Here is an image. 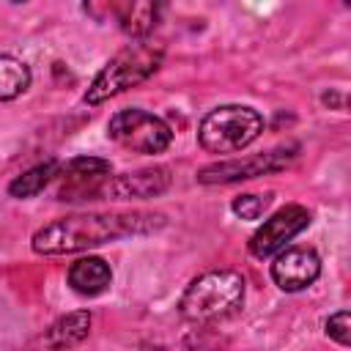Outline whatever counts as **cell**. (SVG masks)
Listing matches in <instances>:
<instances>
[{
  "instance_id": "obj_1",
  "label": "cell",
  "mask_w": 351,
  "mask_h": 351,
  "mask_svg": "<svg viewBox=\"0 0 351 351\" xmlns=\"http://www.w3.org/2000/svg\"><path fill=\"white\" fill-rule=\"evenodd\" d=\"M165 228V214L154 211H112V214H74L47 222L33 233V252L38 255H71L101 247L115 239L143 236Z\"/></svg>"
},
{
  "instance_id": "obj_2",
  "label": "cell",
  "mask_w": 351,
  "mask_h": 351,
  "mask_svg": "<svg viewBox=\"0 0 351 351\" xmlns=\"http://www.w3.org/2000/svg\"><path fill=\"white\" fill-rule=\"evenodd\" d=\"M244 293H247V282L239 271L211 269L186 285V291L181 293L178 310L186 321L208 324V321H219L239 313V307L244 304Z\"/></svg>"
},
{
  "instance_id": "obj_3",
  "label": "cell",
  "mask_w": 351,
  "mask_h": 351,
  "mask_svg": "<svg viewBox=\"0 0 351 351\" xmlns=\"http://www.w3.org/2000/svg\"><path fill=\"white\" fill-rule=\"evenodd\" d=\"M162 58H165V47L151 41V38H140V41L126 44L93 77V82L85 90V104H101V101L134 88V85L145 82L159 69Z\"/></svg>"
},
{
  "instance_id": "obj_4",
  "label": "cell",
  "mask_w": 351,
  "mask_h": 351,
  "mask_svg": "<svg viewBox=\"0 0 351 351\" xmlns=\"http://www.w3.org/2000/svg\"><path fill=\"white\" fill-rule=\"evenodd\" d=\"M263 132V118L247 104H225L203 115L197 143L208 154H236Z\"/></svg>"
},
{
  "instance_id": "obj_5",
  "label": "cell",
  "mask_w": 351,
  "mask_h": 351,
  "mask_svg": "<svg viewBox=\"0 0 351 351\" xmlns=\"http://www.w3.org/2000/svg\"><path fill=\"white\" fill-rule=\"evenodd\" d=\"M107 137L132 154H162L170 145L173 132L154 112L126 107L107 121Z\"/></svg>"
},
{
  "instance_id": "obj_6",
  "label": "cell",
  "mask_w": 351,
  "mask_h": 351,
  "mask_svg": "<svg viewBox=\"0 0 351 351\" xmlns=\"http://www.w3.org/2000/svg\"><path fill=\"white\" fill-rule=\"evenodd\" d=\"M296 156V145H280L263 154H252L244 159H225V162H214L197 170V181L206 186L214 184H233V181H247V178H258L266 173H277L282 167H288Z\"/></svg>"
},
{
  "instance_id": "obj_7",
  "label": "cell",
  "mask_w": 351,
  "mask_h": 351,
  "mask_svg": "<svg viewBox=\"0 0 351 351\" xmlns=\"http://www.w3.org/2000/svg\"><path fill=\"white\" fill-rule=\"evenodd\" d=\"M310 225V211L299 203L282 206L277 214H271L250 239V255L258 261H266L288 247L293 236H299Z\"/></svg>"
},
{
  "instance_id": "obj_8",
  "label": "cell",
  "mask_w": 351,
  "mask_h": 351,
  "mask_svg": "<svg viewBox=\"0 0 351 351\" xmlns=\"http://www.w3.org/2000/svg\"><path fill=\"white\" fill-rule=\"evenodd\" d=\"M112 167L107 159L99 156H77L66 165H60L58 173V197L60 200H99V192L104 181L110 178Z\"/></svg>"
},
{
  "instance_id": "obj_9",
  "label": "cell",
  "mask_w": 351,
  "mask_h": 351,
  "mask_svg": "<svg viewBox=\"0 0 351 351\" xmlns=\"http://www.w3.org/2000/svg\"><path fill=\"white\" fill-rule=\"evenodd\" d=\"M321 274V258L310 247H285L274 255L271 263V280L280 291L296 293L310 288Z\"/></svg>"
},
{
  "instance_id": "obj_10",
  "label": "cell",
  "mask_w": 351,
  "mask_h": 351,
  "mask_svg": "<svg viewBox=\"0 0 351 351\" xmlns=\"http://www.w3.org/2000/svg\"><path fill=\"white\" fill-rule=\"evenodd\" d=\"M170 186V170L167 167H143L134 173H121L104 181L99 197L110 200H143V197H156Z\"/></svg>"
},
{
  "instance_id": "obj_11",
  "label": "cell",
  "mask_w": 351,
  "mask_h": 351,
  "mask_svg": "<svg viewBox=\"0 0 351 351\" xmlns=\"http://www.w3.org/2000/svg\"><path fill=\"white\" fill-rule=\"evenodd\" d=\"M110 282H112V271H110L107 261H101L96 255L80 258L69 269V285L80 296H99L110 288Z\"/></svg>"
},
{
  "instance_id": "obj_12",
  "label": "cell",
  "mask_w": 351,
  "mask_h": 351,
  "mask_svg": "<svg viewBox=\"0 0 351 351\" xmlns=\"http://www.w3.org/2000/svg\"><path fill=\"white\" fill-rule=\"evenodd\" d=\"M107 11L118 19L121 30L126 36H132L134 41L148 38V33L156 25L159 16V5L156 3H110Z\"/></svg>"
},
{
  "instance_id": "obj_13",
  "label": "cell",
  "mask_w": 351,
  "mask_h": 351,
  "mask_svg": "<svg viewBox=\"0 0 351 351\" xmlns=\"http://www.w3.org/2000/svg\"><path fill=\"white\" fill-rule=\"evenodd\" d=\"M90 332V313L88 310H74L63 318H58L49 332H47V343L49 348L55 351H63V348H71L77 343H82Z\"/></svg>"
},
{
  "instance_id": "obj_14",
  "label": "cell",
  "mask_w": 351,
  "mask_h": 351,
  "mask_svg": "<svg viewBox=\"0 0 351 351\" xmlns=\"http://www.w3.org/2000/svg\"><path fill=\"white\" fill-rule=\"evenodd\" d=\"M58 173H60V162H55V159L41 162V165L25 170L22 176H16V178L8 184V195H11V197H19V200L33 197V195L44 192V186H47L49 181H55Z\"/></svg>"
},
{
  "instance_id": "obj_15",
  "label": "cell",
  "mask_w": 351,
  "mask_h": 351,
  "mask_svg": "<svg viewBox=\"0 0 351 351\" xmlns=\"http://www.w3.org/2000/svg\"><path fill=\"white\" fill-rule=\"evenodd\" d=\"M30 88V69L11 55H0V101H11Z\"/></svg>"
},
{
  "instance_id": "obj_16",
  "label": "cell",
  "mask_w": 351,
  "mask_h": 351,
  "mask_svg": "<svg viewBox=\"0 0 351 351\" xmlns=\"http://www.w3.org/2000/svg\"><path fill=\"white\" fill-rule=\"evenodd\" d=\"M269 206H271V192H266V195H239L230 203L233 214L241 217V219H258Z\"/></svg>"
},
{
  "instance_id": "obj_17",
  "label": "cell",
  "mask_w": 351,
  "mask_h": 351,
  "mask_svg": "<svg viewBox=\"0 0 351 351\" xmlns=\"http://www.w3.org/2000/svg\"><path fill=\"white\" fill-rule=\"evenodd\" d=\"M326 335H329L332 340H337L340 346H348V343H351V315H348V310H340V313L329 315V321H326Z\"/></svg>"
}]
</instances>
